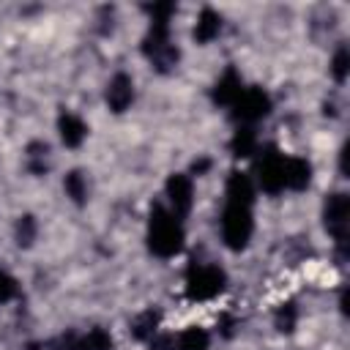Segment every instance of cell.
<instances>
[{"label":"cell","mask_w":350,"mask_h":350,"mask_svg":"<svg viewBox=\"0 0 350 350\" xmlns=\"http://www.w3.org/2000/svg\"><path fill=\"white\" fill-rule=\"evenodd\" d=\"M142 52L150 57V63L156 66V71L167 74V71L175 68L180 52L170 41V22H153L150 25V30H148V36L142 41Z\"/></svg>","instance_id":"cell-2"},{"label":"cell","mask_w":350,"mask_h":350,"mask_svg":"<svg viewBox=\"0 0 350 350\" xmlns=\"http://www.w3.org/2000/svg\"><path fill=\"white\" fill-rule=\"evenodd\" d=\"M208 167H211V159H200V161L191 164V172H194V175H202Z\"/></svg>","instance_id":"cell-27"},{"label":"cell","mask_w":350,"mask_h":350,"mask_svg":"<svg viewBox=\"0 0 350 350\" xmlns=\"http://www.w3.org/2000/svg\"><path fill=\"white\" fill-rule=\"evenodd\" d=\"M148 342H150V350H175V336L172 334H159L156 331Z\"/></svg>","instance_id":"cell-24"},{"label":"cell","mask_w":350,"mask_h":350,"mask_svg":"<svg viewBox=\"0 0 350 350\" xmlns=\"http://www.w3.org/2000/svg\"><path fill=\"white\" fill-rule=\"evenodd\" d=\"M27 350H41V347H38V345H30V347H27Z\"/></svg>","instance_id":"cell-28"},{"label":"cell","mask_w":350,"mask_h":350,"mask_svg":"<svg viewBox=\"0 0 350 350\" xmlns=\"http://www.w3.org/2000/svg\"><path fill=\"white\" fill-rule=\"evenodd\" d=\"M55 347H57V350H79V336H77L74 331H68V334H63V336L55 342Z\"/></svg>","instance_id":"cell-26"},{"label":"cell","mask_w":350,"mask_h":350,"mask_svg":"<svg viewBox=\"0 0 350 350\" xmlns=\"http://www.w3.org/2000/svg\"><path fill=\"white\" fill-rule=\"evenodd\" d=\"M347 71H350V55H347V49L342 46V49H336V55H334V60H331V74H334L336 82H345V79H347Z\"/></svg>","instance_id":"cell-22"},{"label":"cell","mask_w":350,"mask_h":350,"mask_svg":"<svg viewBox=\"0 0 350 350\" xmlns=\"http://www.w3.org/2000/svg\"><path fill=\"white\" fill-rule=\"evenodd\" d=\"M167 197H170V205H172V213L178 219H183L189 211H191V200H194V189H191V178L189 175H170L167 180Z\"/></svg>","instance_id":"cell-8"},{"label":"cell","mask_w":350,"mask_h":350,"mask_svg":"<svg viewBox=\"0 0 350 350\" xmlns=\"http://www.w3.org/2000/svg\"><path fill=\"white\" fill-rule=\"evenodd\" d=\"M325 230L336 238V246H339V254H345V246H347V227H350V197L347 194H331L325 200Z\"/></svg>","instance_id":"cell-6"},{"label":"cell","mask_w":350,"mask_h":350,"mask_svg":"<svg viewBox=\"0 0 350 350\" xmlns=\"http://www.w3.org/2000/svg\"><path fill=\"white\" fill-rule=\"evenodd\" d=\"M46 153H49L46 142H30V145H27V167H30V172L41 175V172L46 170V164H44Z\"/></svg>","instance_id":"cell-20"},{"label":"cell","mask_w":350,"mask_h":350,"mask_svg":"<svg viewBox=\"0 0 350 350\" xmlns=\"http://www.w3.org/2000/svg\"><path fill=\"white\" fill-rule=\"evenodd\" d=\"M134 101V82L129 74H115L107 85V104L112 112H126Z\"/></svg>","instance_id":"cell-9"},{"label":"cell","mask_w":350,"mask_h":350,"mask_svg":"<svg viewBox=\"0 0 350 350\" xmlns=\"http://www.w3.org/2000/svg\"><path fill=\"white\" fill-rule=\"evenodd\" d=\"M312 180V164L306 159H284V189H306Z\"/></svg>","instance_id":"cell-12"},{"label":"cell","mask_w":350,"mask_h":350,"mask_svg":"<svg viewBox=\"0 0 350 350\" xmlns=\"http://www.w3.org/2000/svg\"><path fill=\"white\" fill-rule=\"evenodd\" d=\"M219 33H221V16H219L213 8H202L200 16H197V25H194V38H197L200 44H208V41H213Z\"/></svg>","instance_id":"cell-14"},{"label":"cell","mask_w":350,"mask_h":350,"mask_svg":"<svg viewBox=\"0 0 350 350\" xmlns=\"http://www.w3.org/2000/svg\"><path fill=\"white\" fill-rule=\"evenodd\" d=\"M257 180L262 186V191L268 194H279L284 191V156L268 145L260 156V164H257Z\"/></svg>","instance_id":"cell-7"},{"label":"cell","mask_w":350,"mask_h":350,"mask_svg":"<svg viewBox=\"0 0 350 350\" xmlns=\"http://www.w3.org/2000/svg\"><path fill=\"white\" fill-rule=\"evenodd\" d=\"M57 129H60V139H63L66 148H79L82 139L88 137L85 120L79 115H74V112H63L60 120H57Z\"/></svg>","instance_id":"cell-11"},{"label":"cell","mask_w":350,"mask_h":350,"mask_svg":"<svg viewBox=\"0 0 350 350\" xmlns=\"http://www.w3.org/2000/svg\"><path fill=\"white\" fill-rule=\"evenodd\" d=\"M295 320H298V309H295L293 301H287V304H282V306L276 309V328H279V331L290 334V331L295 328Z\"/></svg>","instance_id":"cell-21"},{"label":"cell","mask_w":350,"mask_h":350,"mask_svg":"<svg viewBox=\"0 0 350 350\" xmlns=\"http://www.w3.org/2000/svg\"><path fill=\"white\" fill-rule=\"evenodd\" d=\"M63 186H66V194L77 202V205H82L85 202V197H88V183H85V175L82 172H68L66 175V180H63Z\"/></svg>","instance_id":"cell-19"},{"label":"cell","mask_w":350,"mask_h":350,"mask_svg":"<svg viewBox=\"0 0 350 350\" xmlns=\"http://www.w3.org/2000/svg\"><path fill=\"white\" fill-rule=\"evenodd\" d=\"M224 271L205 262H191L186 271V295L189 301H208L224 290Z\"/></svg>","instance_id":"cell-3"},{"label":"cell","mask_w":350,"mask_h":350,"mask_svg":"<svg viewBox=\"0 0 350 350\" xmlns=\"http://www.w3.org/2000/svg\"><path fill=\"white\" fill-rule=\"evenodd\" d=\"M148 246L153 254L159 257H172L180 252L183 246V227L180 219L167 211L164 205H153L150 208V221H148Z\"/></svg>","instance_id":"cell-1"},{"label":"cell","mask_w":350,"mask_h":350,"mask_svg":"<svg viewBox=\"0 0 350 350\" xmlns=\"http://www.w3.org/2000/svg\"><path fill=\"white\" fill-rule=\"evenodd\" d=\"M252 230H254L252 208L249 205L227 202L224 216H221V238H224V243L232 252H241V249H246V243L252 238Z\"/></svg>","instance_id":"cell-4"},{"label":"cell","mask_w":350,"mask_h":350,"mask_svg":"<svg viewBox=\"0 0 350 350\" xmlns=\"http://www.w3.org/2000/svg\"><path fill=\"white\" fill-rule=\"evenodd\" d=\"M208 331L202 328H186L178 339H175V350H208Z\"/></svg>","instance_id":"cell-17"},{"label":"cell","mask_w":350,"mask_h":350,"mask_svg":"<svg viewBox=\"0 0 350 350\" xmlns=\"http://www.w3.org/2000/svg\"><path fill=\"white\" fill-rule=\"evenodd\" d=\"M14 295H16V282H14L8 273L0 271V304H3V301H11Z\"/></svg>","instance_id":"cell-25"},{"label":"cell","mask_w":350,"mask_h":350,"mask_svg":"<svg viewBox=\"0 0 350 350\" xmlns=\"http://www.w3.org/2000/svg\"><path fill=\"white\" fill-rule=\"evenodd\" d=\"M79 350H112V339L104 328H90L85 336H79Z\"/></svg>","instance_id":"cell-18"},{"label":"cell","mask_w":350,"mask_h":350,"mask_svg":"<svg viewBox=\"0 0 350 350\" xmlns=\"http://www.w3.org/2000/svg\"><path fill=\"white\" fill-rule=\"evenodd\" d=\"M241 93H243V82H241V77H238L235 68H227L219 77V82L213 85V101L216 104H224V107H232Z\"/></svg>","instance_id":"cell-10"},{"label":"cell","mask_w":350,"mask_h":350,"mask_svg":"<svg viewBox=\"0 0 350 350\" xmlns=\"http://www.w3.org/2000/svg\"><path fill=\"white\" fill-rule=\"evenodd\" d=\"M156 328H159V312L148 309V312H142V314L134 317V323H131V336L139 339V342H148V339L156 334Z\"/></svg>","instance_id":"cell-16"},{"label":"cell","mask_w":350,"mask_h":350,"mask_svg":"<svg viewBox=\"0 0 350 350\" xmlns=\"http://www.w3.org/2000/svg\"><path fill=\"white\" fill-rule=\"evenodd\" d=\"M254 145H257V134H254L252 126H241V129L235 131V137L230 139V150H232V156H238V159L252 156V153H254Z\"/></svg>","instance_id":"cell-15"},{"label":"cell","mask_w":350,"mask_h":350,"mask_svg":"<svg viewBox=\"0 0 350 350\" xmlns=\"http://www.w3.org/2000/svg\"><path fill=\"white\" fill-rule=\"evenodd\" d=\"M268 112H271V98L262 88H243V93L232 104V120H238L241 126H252Z\"/></svg>","instance_id":"cell-5"},{"label":"cell","mask_w":350,"mask_h":350,"mask_svg":"<svg viewBox=\"0 0 350 350\" xmlns=\"http://www.w3.org/2000/svg\"><path fill=\"white\" fill-rule=\"evenodd\" d=\"M36 241V219L33 216H22L16 224V243L19 246H30Z\"/></svg>","instance_id":"cell-23"},{"label":"cell","mask_w":350,"mask_h":350,"mask_svg":"<svg viewBox=\"0 0 350 350\" xmlns=\"http://www.w3.org/2000/svg\"><path fill=\"white\" fill-rule=\"evenodd\" d=\"M227 202H235V205H249L254 202V186L249 180L246 172H232L227 178Z\"/></svg>","instance_id":"cell-13"}]
</instances>
